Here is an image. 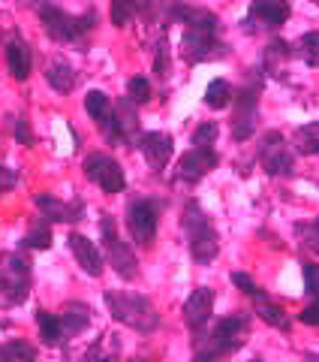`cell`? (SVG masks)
I'll list each match as a JSON object with an SVG mask.
<instances>
[{"instance_id":"6da1fadb","label":"cell","mask_w":319,"mask_h":362,"mask_svg":"<svg viewBox=\"0 0 319 362\" xmlns=\"http://www.w3.org/2000/svg\"><path fill=\"white\" fill-rule=\"evenodd\" d=\"M106 308L118 323L130 326V329H136V332H151L160 323L157 308L145 296H136V293L106 290Z\"/></svg>"},{"instance_id":"7a4b0ae2","label":"cell","mask_w":319,"mask_h":362,"mask_svg":"<svg viewBox=\"0 0 319 362\" xmlns=\"http://www.w3.org/2000/svg\"><path fill=\"white\" fill-rule=\"evenodd\" d=\"M181 226L187 230L193 259H196V263H202V266H208L211 259L220 254V239H217V230H214L211 221H208V214L199 209V202H190V206L184 209Z\"/></svg>"},{"instance_id":"3957f363","label":"cell","mask_w":319,"mask_h":362,"mask_svg":"<svg viewBox=\"0 0 319 362\" xmlns=\"http://www.w3.org/2000/svg\"><path fill=\"white\" fill-rule=\"evenodd\" d=\"M244 338H247V317L244 314L226 317V320L214 326V332L205 338V341H196V359L214 362L217 356L235 354V350L244 344Z\"/></svg>"},{"instance_id":"277c9868","label":"cell","mask_w":319,"mask_h":362,"mask_svg":"<svg viewBox=\"0 0 319 362\" xmlns=\"http://www.w3.org/2000/svg\"><path fill=\"white\" fill-rule=\"evenodd\" d=\"M40 18H42V28L52 40L58 42H76L82 40L85 33L97 25V16L94 13H85V16H70L64 9L52 6V4H42L40 6Z\"/></svg>"},{"instance_id":"5b68a950","label":"cell","mask_w":319,"mask_h":362,"mask_svg":"<svg viewBox=\"0 0 319 362\" xmlns=\"http://www.w3.org/2000/svg\"><path fill=\"white\" fill-rule=\"evenodd\" d=\"M100 233H102V245H106L112 269H115L124 281H133L136 275H139V259H136L133 247L118 235V226H115V218H112V214H102Z\"/></svg>"},{"instance_id":"8992f818","label":"cell","mask_w":319,"mask_h":362,"mask_svg":"<svg viewBox=\"0 0 319 362\" xmlns=\"http://www.w3.org/2000/svg\"><path fill=\"white\" fill-rule=\"evenodd\" d=\"M0 290L6 293V305H18L28 299L30 290V263L18 254L6 257V266L0 272Z\"/></svg>"},{"instance_id":"52a82bcc","label":"cell","mask_w":319,"mask_h":362,"mask_svg":"<svg viewBox=\"0 0 319 362\" xmlns=\"http://www.w3.org/2000/svg\"><path fill=\"white\" fill-rule=\"evenodd\" d=\"M85 175L90 181H97V185L106 190V194H121L124 185H127L121 163L112 160L109 154H90L88 160H85Z\"/></svg>"},{"instance_id":"ba28073f","label":"cell","mask_w":319,"mask_h":362,"mask_svg":"<svg viewBox=\"0 0 319 362\" xmlns=\"http://www.w3.org/2000/svg\"><path fill=\"white\" fill-rule=\"evenodd\" d=\"M127 226L130 235L139 245H151L157 235V206L151 199H136L127 209Z\"/></svg>"},{"instance_id":"9c48e42d","label":"cell","mask_w":319,"mask_h":362,"mask_svg":"<svg viewBox=\"0 0 319 362\" xmlns=\"http://www.w3.org/2000/svg\"><path fill=\"white\" fill-rule=\"evenodd\" d=\"M259 160L268 169V175H289L292 173V154L280 133H265V139L259 145Z\"/></svg>"},{"instance_id":"30bf717a","label":"cell","mask_w":319,"mask_h":362,"mask_svg":"<svg viewBox=\"0 0 319 362\" xmlns=\"http://www.w3.org/2000/svg\"><path fill=\"white\" fill-rule=\"evenodd\" d=\"M223 45L214 40V33H202V30H187L184 40H181V54H184L187 64H202V61H211L217 58Z\"/></svg>"},{"instance_id":"8fae6325","label":"cell","mask_w":319,"mask_h":362,"mask_svg":"<svg viewBox=\"0 0 319 362\" xmlns=\"http://www.w3.org/2000/svg\"><path fill=\"white\" fill-rule=\"evenodd\" d=\"M217 166V154L211 148H193L181 157L178 163V181H187V185H196L199 178H205L211 169Z\"/></svg>"},{"instance_id":"7c38bea8","label":"cell","mask_w":319,"mask_h":362,"mask_svg":"<svg viewBox=\"0 0 319 362\" xmlns=\"http://www.w3.org/2000/svg\"><path fill=\"white\" fill-rule=\"evenodd\" d=\"M259 88L247 85L241 94H238V109H235V139H247L256 127V115H259Z\"/></svg>"},{"instance_id":"4fadbf2b","label":"cell","mask_w":319,"mask_h":362,"mask_svg":"<svg viewBox=\"0 0 319 362\" xmlns=\"http://www.w3.org/2000/svg\"><path fill=\"white\" fill-rule=\"evenodd\" d=\"M139 148H142V154H145V160H148V166L151 169H166V163H169V157H172V136L169 133H160V130H151V133H145L142 139H139Z\"/></svg>"},{"instance_id":"5bb4252c","label":"cell","mask_w":319,"mask_h":362,"mask_svg":"<svg viewBox=\"0 0 319 362\" xmlns=\"http://www.w3.org/2000/svg\"><path fill=\"white\" fill-rule=\"evenodd\" d=\"M214 311V290L211 287H199L190 293V299L184 302V320L190 329H202L205 323H208V317Z\"/></svg>"},{"instance_id":"9a60e30c","label":"cell","mask_w":319,"mask_h":362,"mask_svg":"<svg viewBox=\"0 0 319 362\" xmlns=\"http://www.w3.org/2000/svg\"><path fill=\"white\" fill-rule=\"evenodd\" d=\"M289 18V4L287 0H253L250 4V21L259 28H280Z\"/></svg>"},{"instance_id":"2e32d148","label":"cell","mask_w":319,"mask_h":362,"mask_svg":"<svg viewBox=\"0 0 319 362\" xmlns=\"http://www.w3.org/2000/svg\"><path fill=\"white\" fill-rule=\"evenodd\" d=\"M37 209L45 214L49 221H66V223H73L82 218V202H61L58 197H52V194H37Z\"/></svg>"},{"instance_id":"e0dca14e","label":"cell","mask_w":319,"mask_h":362,"mask_svg":"<svg viewBox=\"0 0 319 362\" xmlns=\"http://www.w3.org/2000/svg\"><path fill=\"white\" fill-rule=\"evenodd\" d=\"M70 247H73V254L78 259V266H82L90 278H100L102 275V257H100L94 242L85 239V235H78V233H73L70 235Z\"/></svg>"},{"instance_id":"ac0fdd59","label":"cell","mask_w":319,"mask_h":362,"mask_svg":"<svg viewBox=\"0 0 319 362\" xmlns=\"http://www.w3.org/2000/svg\"><path fill=\"white\" fill-rule=\"evenodd\" d=\"M58 320H61V332L78 335V332H85L90 326V308L85 302H70V305H64Z\"/></svg>"},{"instance_id":"d6986e66","label":"cell","mask_w":319,"mask_h":362,"mask_svg":"<svg viewBox=\"0 0 319 362\" xmlns=\"http://www.w3.org/2000/svg\"><path fill=\"white\" fill-rule=\"evenodd\" d=\"M6 66H9V73H13V78H18V82H25V78L30 76V49H28L25 40H9Z\"/></svg>"},{"instance_id":"ffe728a7","label":"cell","mask_w":319,"mask_h":362,"mask_svg":"<svg viewBox=\"0 0 319 362\" xmlns=\"http://www.w3.org/2000/svg\"><path fill=\"white\" fill-rule=\"evenodd\" d=\"M187 25V30H202V33H217V16L208 9H196V6H181L178 16Z\"/></svg>"},{"instance_id":"44dd1931","label":"cell","mask_w":319,"mask_h":362,"mask_svg":"<svg viewBox=\"0 0 319 362\" xmlns=\"http://www.w3.org/2000/svg\"><path fill=\"white\" fill-rule=\"evenodd\" d=\"M45 78H49V85L58 90V94H70L76 88V70L66 61H52L49 70H45Z\"/></svg>"},{"instance_id":"7402d4cb","label":"cell","mask_w":319,"mask_h":362,"mask_svg":"<svg viewBox=\"0 0 319 362\" xmlns=\"http://www.w3.org/2000/svg\"><path fill=\"white\" fill-rule=\"evenodd\" d=\"M256 317H259L262 323L275 326V329H283V332L289 329V317H287V311H283L280 305L268 302L265 296H259V299H256Z\"/></svg>"},{"instance_id":"603a6c76","label":"cell","mask_w":319,"mask_h":362,"mask_svg":"<svg viewBox=\"0 0 319 362\" xmlns=\"http://www.w3.org/2000/svg\"><path fill=\"white\" fill-rule=\"evenodd\" d=\"M37 326H40V338L49 347H54V344H61V338H64V332H61V320L54 314H49V311H37Z\"/></svg>"},{"instance_id":"cb8c5ba5","label":"cell","mask_w":319,"mask_h":362,"mask_svg":"<svg viewBox=\"0 0 319 362\" xmlns=\"http://www.w3.org/2000/svg\"><path fill=\"white\" fill-rule=\"evenodd\" d=\"M142 6H145V0H112V25L127 28Z\"/></svg>"},{"instance_id":"d4e9b609","label":"cell","mask_w":319,"mask_h":362,"mask_svg":"<svg viewBox=\"0 0 319 362\" xmlns=\"http://www.w3.org/2000/svg\"><path fill=\"white\" fill-rule=\"evenodd\" d=\"M229 97H232V88L226 78H214V82L205 88V106L208 109H226L229 106Z\"/></svg>"},{"instance_id":"484cf974","label":"cell","mask_w":319,"mask_h":362,"mask_svg":"<svg viewBox=\"0 0 319 362\" xmlns=\"http://www.w3.org/2000/svg\"><path fill=\"white\" fill-rule=\"evenodd\" d=\"M287 61H289V45L283 40L268 42V49H265V70L271 76H280V70L287 66Z\"/></svg>"},{"instance_id":"4316f807","label":"cell","mask_w":319,"mask_h":362,"mask_svg":"<svg viewBox=\"0 0 319 362\" xmlns=\"http://www.w3.org/2000/svg\"><path fill=\"white\" fill-rule=\"evenodd\" d=\"M37 359V350L28 341H6L0 344V362H33Z\"/></svg>"},{"instance_id":"83f0119b","label":"cell","mask_w":319,"mask_h":362,"mask_svg":"<svg viewBox=\"0 0 319 362\" xmlns=\"http://www.w3.org/2000/svg\"><path fill=\"white\" fill-rule=\"evenodd\" d=\"M85 109H88V115L94 118L97 124H102L109 115H112V103H109V97L102 94V90H88V97H85Z\"/></svg>"},{"instance_id":"f1b7e54d","label":"cell","mask_w":319,"mask_h":362,"mask_svg":"<svg viewBox=\"0 0 319 362\" xmlns=\"http://www.w3.org/2000/svg\"><path fill=\"white\" fill-rule=\"evenodd\" d=\"M295 145H299L301 154H319V121L304 124V127L295 133Z\"/></svg>"},{"instance_id":"f546056e","label":"cell","mask_w":319,"mask_h":362,"mask_svg":"<svg viewBox=\"0 0 319 362\" xmlns=\"http://www.w3.org/2000/svg\"><path fill=\"white\" fill-rule=\"evenodd\" d=\"M25 245L28 247H33V251H49L52 247V230H49V223L45 221H37L28 230V235H25Z\"/></svg>"},{"instance_id":"4dcf8cb0","label":"cell","mask_w":319,"mask_h":362,"mask_svg":"<svg viewBox=\"0 0 319 362\" xmlns=\"http://www.w3.org/2000/svg\"><path fill=\"white\" fill-rule=\"evenodd\" d=\"M299 54L311 64V66H319V33H304V37L299 40Z\"/></svg>"},{"instance_id":"1f68e13d","label":"cell","mask_w":319,"mask_h":362,"mask_svg":"<svg viewBox=\"0 0 319 362\" xmlns=\"http://www.w3.org/2000/svg\"><path fill=\"white\" fill-rule=\"evenodd\" d=\"M127 94H130V103H148V100H151V82L136 76L127 82Z\"/></svg>"},{"instance_id":"d6a6232c","label":"cell","mask_w":319,"mask_h":362,"mask_svg":"<svg viewBox=\"0 0 319 362\" xmlns=\"http://www.w3.org/2000/svg\"><path fill=\"white\" fill-rule=\"evenodd\" d=\"M214 139H217V124L214 121L199 124L196 133H193V145H196V148H211Z\"/></svg>"},{"instance_id":"836d02e7","label":"cell","mask_w":319,"mask_h":362,"mask_svg":"<svg viewBox=\"0 0 319 362\" xmlns=\"http://www.w3.org/2000/svg\"><path fill=\"white\" fill-rule=\"evenodd\" d=\"M301 275H304V290L311 293L313 299H319V266L316 263H304Z\"/></svg>"},{"instance_id":"e575fe53","label":"cell","mask_w":319,"mask_h":362,"mask_svg":"<svg viewBox=\"0 0 319 362\" xmlns=\"http://www.w3.org/2000/svg\"><path fill=\"white\" fill-rule=\"evenodd\" d=\"M232 284H235V287H241V290L247 293V296H253V299H259V296H262V290L256 287V281L250 278V275H244V272H232Z\"/></svg>"},{"instance_id":"d590c367","label":"cell","mask_w":319,"mask_h":362,"mask_svg":"<svg viewBox=\"0 0 319 362\" xmlns=\"http://www.w3.org/2000/svg\"><path fill=\"white\" fill-rule=\"evenodd\" d=\"M154 73L160 78H166L169 76V45L166 42H160L157 45V58H154Z\"/></svg>"},{"instance_id":"8d00e7d4","label":"cell","mask_w":319,"mask_h":362,"mask_svg":"<svg viewBox=\"0 0 319 362\" xmlns=\"http://www.w3.org/2000/svg\"><path fill=\"white\" fill-rule=\"evenodd\" d=\"M299 233H301L304 245L311 247V251L319 254V221H316V223H307V226H299Z\"/></svg>"},{"instance_id":"74e56055","label":"cell","mask_w":319,"mask_h":362,"mask_svg":"<svg viewBox=\"0 0 319 362\" xmlns=\"http://www.w3.org/2000/svg\"><path fill=\"white\" fill-rule=\"evenodd\" d=\"M13 133H16V139H18L21 145H33V133H30V127H28V121H25V118H16Z\"/></svg>"},{"instance_id":"f35d334b","label":"cell","mask_w":319,"mask_h":362,"mask_svg":"<svg viewBox=\"0 0 319 362\" xmlns=\"http://www.w3.org/2000/svg\"><path fill=\"white\" fill-rule=\"evenodd\" d=\"M18 181V173L9 166H0V194H6V190H13Z\"/></svg>"},{"instance_id":"ab89813d","label":"cell","mask_w":319,"mask_h":362,"mask_svg":"<svg viewBox=\"0 0 319 362\" xmlns=\"http://www.w3.org/2000/svg\"><path fill=\"white\" fill-rule=\"evenodd\" d=\"M299 317H301V323H307V326H319V299L313 305H307Z\"/></svg>"},{"instance_id":"60d3db41","label":"cell","mask_w":319,"mask_h":362,"mask_svg":"<svg viewBox=\"0 0 319 362\" xmlns=\"http://www.w3.org/2000/svg\"><path fill=\"white\" fill-rule=\"evenodd\" d=\"M181 6H184V0H160V13L166 18H175Z\"/></svg>"},{"instance_id":"b9f144b4","label":"cell","mask_w":319,"mask_h":362,"mask_svg":"<svg viewBox=\"0 0 319 362\" xmlns=\"http://www.w3.org/2000/svg\"><path fill=\"white\" fill-rule=\"evenodd\" d=\"M85 362H112V359H106V356H90V359H85Z\"/></svg>"},{"instance_id":"7bdbcfd3","label":"cell","mask_w":319,"mask_h":362,"mask_svg":"<svg viewBox=\"0 0 319 362\" xmlns=\"http://www.w3.org/2000/svg\"><path fill=\"white\" fill-rule=\"evenodd\" d=\"M304 359H307V362H319V354H307Z\"/></svg>"},{"instance_id":"ee69618b","label":"cell","mask_w":319,"mask_h":362,"mask_svg":"<svg viewBox=\"0 0 319 362\" xmlns=\"http://www.w3.org/2000/svg\"><path fill=\"white\" fill-rule=\"evenodd\" d=\"M250 362H265V359H250Z\"/></svg>"},{"instance_id":"f6af8a7d","label":"cell","mask_w":319,"mask_h":362,"mask_svg":"<svg viewBox=\"0 0 319 362\" xmlns=\"http://www.w3.org/2000/svg\"><path fill=\"white\" fill-rule=\"evenodd\" d=\"M311 4H316V6H319V0H311Z\"/></svg>"},{"instance_id":"bcb514c9","label":"cell","mask_w":319,"mask_h":362,"mask_svg":"<svg viewBox=\"0 0 319 362\" xmlns=\"http://www.w3.org/2000/svg\"><path fill=\"white\" fill-rule=\"evenodd\" d=\"M193 362H202V359H193Z\"/></svg>"}]
</instances>
